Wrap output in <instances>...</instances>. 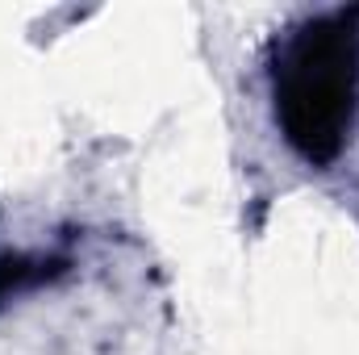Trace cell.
<instances>
[{"label": "cell", "mask_w": 359, "mask_h": 355, "mask_svg": "<svg viewBox=\"0 0 359 355\" xmlns=\"http://www.w3.org/2000/svg\"><path fill=\"white\" fill-rule=\"evenodd\" d=\"M271 96L284 142L313 168L334 163L359 105V8L305 21L280 46Z\"/></svg>", "instance_id": "cell-1"}, {"label": "cell", "mask_w": 359, "mask_h": 355, "mask_svg": "<svg viewBox=\"0 0 359 355\" xmlns=\"http://www.w3.org/2000/svg\"><path fill=\"white\" fill-rule=\"evenodd\" d=\"M59 260H38V255H0V305L46 284L55 272H59Z\"/></svg>", "instance_id": "cell-2"}]
</instances>
